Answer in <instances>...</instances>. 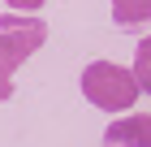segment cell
Returning <instances> with one entry per match:
<instances>
[{
  "mask_svg": "<svg viewBox=\"0 0 151 147\" xmlns=\"http://www.w3.org/2000/svg\"><path fill=\"white\" fill-rule=\"evenodd\" d=\"M86 104H95L99 113H129L138 104V78L134 69L116 65V61H91L78 78Z\"/></svg>",
  "mask_w": 151,
  "mask_h": 147,
  "instance_id": "cell-1",
  "label": "cell"
},
{
  "mask_svg": "<svg viewBox=\"0 0 151 147\" xmlns=\"http://www.w3.org/2000/svg\"><path fill=\"white\" fill-rule=\"evenodd\" d=\"M0 30L9 35L13 43H22L30 56H35L39 48H43V39H47V22L43 17H35V13H0Z\"/></svg>",
  "mask_w": 151,
  "mask_h": 147,
  "instance_id": "cell-2",
  "label": "cell"
},
{
  "mask_svg": "<svg viewBox=\"0 0 151 147\" xmlns=\"http://www.w3.org/2000/svg\"><path fill=\"white\" fill-rule=\"evenodd\" d=\"M104 147H151V113L116 117L104 130Z\"/></svg>",
  "mask_w": 151,
  "mask_h": 147,
  "instance_id": "cell-3",
  "label": "cell"
},
{
  "mask_svg": "<svg viewBox=\"0 0 151 147\" xmlns=\"http://www.w3.org/2000/svg\"><path fill=\"white\" fill-rule=\"evenodd\" d=\"M108 9L121 30H138L151 22V0H108Z\"/></svg>",
  "mask_w": 151,
  "mask_h": 147,
  "instance_id": "cell-4",
  "label": "cell"
},
{
  "mask_svg": "<svg viewBox=\"0 0 151 147\" xmlns=\"http://www.w3.org/2000/svg\"><path fill=\"white\" fill-rule=\"evenodd\" d=\"M134 78H138V91L151 95V35H142V43L134 48Z\"/></svg>",
  "mask_w": 151,
  "mask_h": 147,
  "instance_id": "cell-5",
  "label": "cell"
},
{
  "mask_svg": "<svg viewBox=\"0 0 151 147\" xmlns=\"http://www.w3.org/2000/svg\"><path fill=\"white\" fill-rule=\"evenodd\" d=\"M9 9H17V13H39L43 9V0H4Z\"/></svg>",
  "mask_w": 151,
  "mask_h": 147,
  "instance_id": "cell-6",
  "label": "cell"
},
{
  "mask_svg": "<svg viewBox=\"0 0 151 147\" xmlns=\"http://www.w3.org/2000/svg\"><path fill=\"white\" fill-rule=\"evenodd\" d=\"M9 95H13V69H4V65H0V104L9 100Z\"/></svg>",
  "mask_w": 151,
  "mask_h": 147,
  "instance_id": "cell-7",
  "label": "cell"
}]
</instances>
